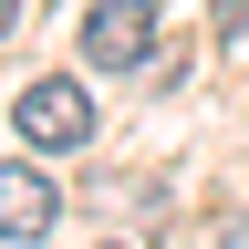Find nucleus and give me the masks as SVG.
Returning <instances> with one entry per match:
<instances>
[{"label":"nucleus","mask_w":249,"mask_h":249,"mask_svg":"<svg viewBox=\"0 0 249 249\" xmlns=\"http://www.w3.org/2000/svg\"><path fill=\"white\" fill-rule=\"evenodd\" d=\"M11 124H21V145L62 156V145H83V135H93V104H83V83H73V73H42V83L11 104Z\"/></svg>","instance_id":"1"},{"label":"nucleus","mask_w":249,"mask_h":249,"mask_svg":"<svg viewBox=\"0 0 249 249\" xmlns=\"http://www.w3.org/2000/svg\"><path fill=\"white\" fill-rule=\"evenodd\" d=\"M62 229V187L42 177V156H21V166H0V239L31 249V239H52Z\"/></svg>","instance_id":"2"},{"label":"nucleus","mask_w":249,"mask_h":249,"mask_svg":"<svg viewBox=\"0 0 249 249\" xmlns=\"http://www.w3.org/2000/svg\"><path fill=\"white\" fill-rule=\"evenodd\" d=\"M156 52V11L145 0H93L83 11V62H104V73H124V62Z\"/></svg>","instance_id":"3"},{"label":"nucleus","mask_w":249,"mask_h":249,"mask_svg":"<svg viewBox=\"0 0 249 249\" xmlns=\"http://www.w3.org/2000/svg\"><path fill=\"white\" fill-rule=\"evenodd\" d=\"M218 31H229V42H249V0H218Z\"/></svg>","instance_id":"4"},{"label":"nucleus","mask_w":249,"mask_h":249,"mask_svg":"<svg viewBox=\"0 0 249 249\" xmlns=\"http://www.w3.org/2000/svg\"><path fill=\"white\" fill-rule=\"evenodd\" d=\"M218 249H249V208H239V218H229V229H218Z\"/></svg>","instance_id":"5"},{"label":"nucleus","mask_w":249,"mask_h":249,"mask_svg":"<svg viewBox=\"0 0 249 249\" xmlns=\"http://www.w3.org/2000/svg\"><path fill=\"white\" fill-rule=\"evenodd\" d=\"M11 21H21V0H0V31H11Z\"/></svg>","instance_id":"6"},{"label":"nucleus","mask_w":249,"mask_h":249,"mask_svg":"<svg viewBox=\"0 0 249 249\" xmlns=\"http://www.w3.org/2000/svg\"><path fill=\"white\" fill-rule=\"evenodd\" d=\"M114 249H124V239H114Z\"/></svg>","instance_id":"7"}]
</instances>
